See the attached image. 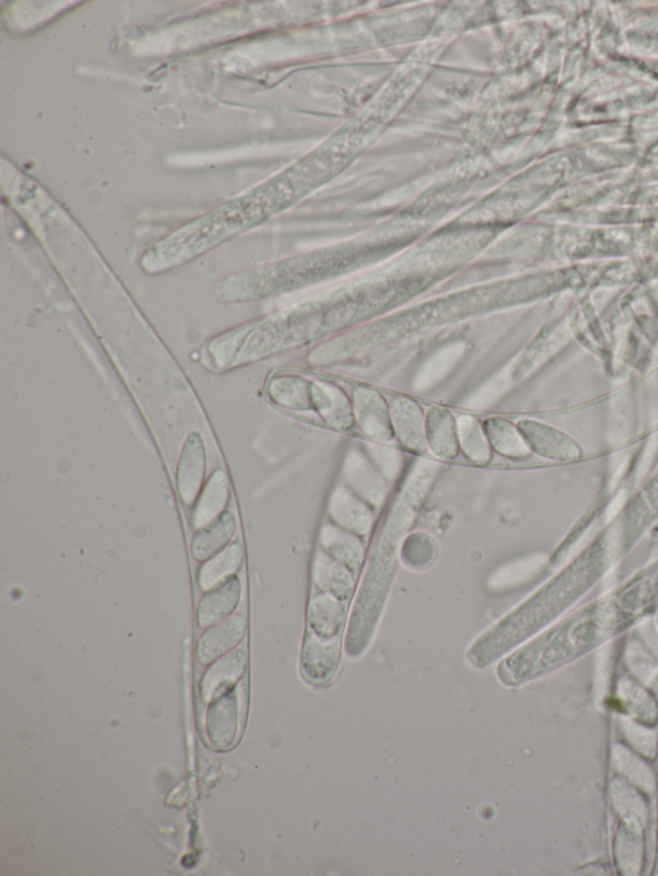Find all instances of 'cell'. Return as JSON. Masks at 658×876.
Segmentation results:
<instances>
[{
    "mask_svg": "<svg viewBox=\"0 0 658 876\" xmlns=\"http://www.w3.org/2000/svg\"><path fill=\"white\" fill-rule=\"evenodd\" d=\"M243 595L238 576H231L202 596L199 606V624L209 628L221 622L236 610Z\"/></svg>",
    "mask_w": 658,
    "mask_h": 876,
    "instance_id": "4fadbf2b",
    "label": "cell"
},
{
    "mask_svg": "<svg viewBox=\"0 0 658 876\" xmlns=\"http://www.w3.org/2000/svg\"><path fill=\"white\" fill-rule=\"evenodd\" d=\"M313 411L332 430L353 432L356 429L353 400L331 382H313Z\"/></svg>",
    "mask_w": 658,
    "mask_h": 876,
    "instance_id": "277c9868",
    "label": "cell"
},
{
    "mask_svg": "<svg viewBox=\"0 0 658 876\" xmlns=\"http://www.w3.org/2000/svg\"><path fill=\"white\" fill-rule=\"evenodd\" d=\"M490 446L508 459H522L528 456L530 448L522 436L518 425L500 417H490L482 421Z\"/></svg>",
    "mask_w": 658,
    "mask_h": 876,
    "instance_id": "2e32d148",
    "label": "cell"
},
{
    "mask_svg": "<svg viewBox=\"0 0 658 876\" xmlns=\"http://www.w3.org/2000/svg\"><path fill=\"white\" fill-rule=\"evenodd\" d=\"M247 620L244 615H236L211 628L200 639L197 657L201 665H209L216 658L236 647L246 636Z\"/></svg>",
    "mask_w": 658,
    "mask_h": 876,
    "instance_id": "30bf717a",
    "label": "cell"
},
{
    "mask_svg": "<svg viewBox=\"0 0 658 876\" xmlns=\"http://www.w3.org/2000/svg\"><path fill=\"white\" fill-rule=\"evenodd\" d=\"M351 400H353L356 429H360L365 437L381 444L395 441L390 402L381 393L360 385L353 389Z\"/></svg>",
    "mask_w": 658,
    "mask_h": 876,
    "instance_id": "7a4b0ae2",
    "label": "cell"
},
{
    "mask_svg": "<svg viewBox=\"0 0 658 876\" xmlns=\"http://www.w3.org/2000/svg\"><path fill=\"white\" fill-rule=\"evenodd\" d=\"M328 515L332 524L365 540L375 526L376 510L353 490L339 488L329 500Z\"/></svg>",
    "mask_w": 658,
    "mask_h": 876,
    "instance_id": "5b68a950",
    "label": "cell"
},
{
    "mask_svg": "<svg viewBox=\"0 0 658 876\" xmlns=\"http://www.w3.org/2000/svg\"><path fill=\"white\" fill-rule=\"evenodd\" d=\"M237 533V517L233 512H224L193 536L191 550L197 562H207L221 553Z\"/></svg>",
    "mask_w": 658,
    "mask_h": 876,
    "instance_id": "7c38bea8",
    "label": "cell"
},
{
    "mask_svg": "<svg viewBox=\"0 0 658 876\" xmlns=\"http://www.w3.org/2000/svg\"><path fill=\"white\" fill-rule=\"evenodd\" d=\"M357 576L360 574L334 561L320 548L316 551L312 572L314 592L334 596L350 605L355 595Z\"/></svg>",
    "mask_w": 658,
    "mask_h": 876,
    "instance_id": "52a82bcc",
    "label": "cell"
},
{
    "mask_svg": "<svg viewBox=\"0 0 658 876\" xmlns=\"http://www.w3.org/2000/svg\"><path fill=\"white\" fill-rule=\"evenodd\" d=\"M436 556L434 541L423 533L409 534L400 549V561L409 569L422 570L433 563Z\"/></svg>",
    "mask_w": 658,
    "mask_h": 876,
    "instance_id": "ffe728a7",
    "label": "cell"
},
{
    "mask_svg": "<svg viewBox=\"0 0 658 876\" xmlns=\"http://www.w3.org/2000/svg\"><path fill=\"white\" fill-rule=\"evenodd\" d=\"M319 548L350 571L361 573L365 561V540L362 537L327 522L321 527Z\"/></svg>",
    "mask_w": 658,
    "mask_h": 876,
    "instance_id": "9c48e42d",
    "label": "cell"
},
{
    "mask_svg": "<svg viewBox=\"0 0 658 876\" xmlns=\"http://www.w3.org/2000/svg\"><path fill=\"white\" fill-rule=\"evenodd\" d=\"M458 432L460 452L478 466H487L493 460V448L489 444L484 427L477 417L459 416Z\"/></svg>",
    "mask_w": 658,
    "mask_h": 876,
    "instance_id": "ac0fdd59",
    "label": "cell"
},
{
    "mask_svg": "<svg viewBox=\"0 0 658 876\" xmlns=\"http://www.w3.org/2000/svg\"><path fill=\"white\" fill-rule=\"evenodd\" d=\"M247 653L244 650L226 655L208 669L201 682L202 697L210 701L233 689L234 684L244 676L247 668Z\"/></svg>",
    "mask_w": 658,
    "mask_h": 876,
    "instance_id": "9a60e30c",
    "label": "cell"
},
{
    "mask_svg": "<svg viewBox=\"0 0 658 876\" xmlns=\"http://www.w3.org/2000/svg\"><path fill=\"white\" fill-rule=\"evenodd\" d=\"M436 472L434 463L419 464L395 497L379 527L349 617L343 650L350 659L361 658L375 638L397 577L401 545L419 517Z\"/></svg>",
    "mask_w": 658,
    "mask_h": 876,
    "instance_id": "6da1fadb",
    "label": "cell"
},
{
    "mask_svg": "<svg viewBox=\"0 0 658 876\" xmlns=\"http://www.w3.org/2000/svg\"><path fill=\"white\" fill-rule=\"evenodd\" d=\"M231 500L230 478L224 470H215L196 506L193 525L201 528L225 512Z\"/></svg>",
    "mask_w": 658,
    "mask_h": 876,
    "instance_id": "e0dca14e",
    "label": "cell"
},
{
    "mask_svg": "<svg viewBox=\"0 0 658 876\" xmlns=\"http://www.w3.org/2000/svg\"><path fill=\"white\" fill-rule=\"evenodd\" d=\"M237 691H226L215 698L208 712V736L211 746L218 749L230 748L237 735L238 726Z\"/></svg>",
    "mask_w": 658,
    "mask_h": 876,
    "instance_id": "8fae6325",
    "label": "cell"
},
{
    "mask_svg": "<svg viewBox=\"0 0 658 876\" xmlns=\"http://www.w3.org/2000/svg\"><path fill=\"white\" fill-rule=\"evenodd\" d=\"M207 446L199 432H192L183 445L178 466V491L181 503L192 506L199 499L207 476Z\"/></svg>",
    "mask_w": 658,
    "mask_h": 876,
    "instance_id": "8992f818",
    "label": "cell"
},
{
    "mask_svg": "<svg viewBox=\"0 0 658 876\" xmlns=\"http://www.w3.org/2000/svg\"><path fill=\"white\" fill-rule=\"evenodd\" d=\"M395 441L409 453H428L426 441V411L411 396L397 395L390 401Z\"/></svg>",
    "mask_w": 658,
    "mask_h": 876,
    "instance_id": "3957f363",
    "label": "cell"
},
{
    "mask_svg": "<svg viewBox=\"0 0 658 876\" xmlns=\"http://www.w3.org/2000/svg\"><path fill=\"white\" fill-rule=\"evenodd\" d=\"M312 388L313 381L302 375L282 374L270 381L268 395L278 407L295 413H309L313 411Z\"/></svg>",
    "mask_w": 658,
    "mask_h": 876,
    "instance_id": "5bb4252c",
    "label": "cell"
},
{
    "mask_svg": "<svg viewBox=\"0 0 658 876\" xmlns=\"http://www.w3.org/2000/svg\"><path fill=\"white\" fill-rule=\"evenodd\" d=\"M426 441L428 452L440 460H456L460 453L458 417L448 408L435 407L426 411Z\"/></svg>",
    "mask_w": 658,
    "mask_h": 876,
    "instance_id": "ba28073f",
    "label": "cell"
},
{
    "mask_svg": "<svg viewBox=\"0 0 658 876\" xmlns=\"http://www.w3.org/2000/svg\"><path fill=\"white\" fill-rule=\"evenodd\" d=\"M244 563V550L239 544H233L225 548L221 553L209 559L200 570V585L204 591L221 584L222 581L239 570Z\"/></svg>",
    "mask_w": 658,
    "mask_h": 876,
    "instance_id": "d6986e66",
    "label": "cell"
}]
</instances>
